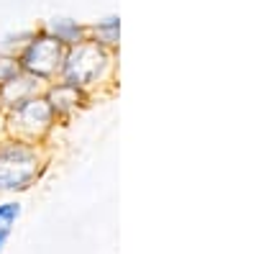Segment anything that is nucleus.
<instances>
[{
    "label": "nucleus",
    "instance_id": "f257e3e1",
    "mask_svg": "<svg viewBox=\"0 0 256 254\" xmlns=\"http://www.w3.org/2000/svg\"><path fill=\"white\" fill-rule=\"evenodd\" d=\"M113 57L116 52L113 49H105L100 47L98 41L88 39L82 44L67 49L64 54V65H62V72L56 80L62 82H70L74 88L90 93L92 88H98L100 82H105L113 72Z\"/></svg>",
    "mask_w": 256,
    "mask_h": 254
},
{
    "label": "nucleus",
    "instance_id": "f03ea898",
    "mask_svg": "<svg viewBox=\"0 0 256 254\" xmlns=\"http://www.w3.org/2000/svg\"><path fill=\"white\" fill-rule=\"evenodd\" d=\"M46 157L41 154V144H26L16 139H0V193H20L28 190L41 169Z\"/></svg>",
    "mask_w": 256,
    "mask_h": 254
},
{
    "label": "nucleus",
    "instance_id": "7ed1b4c3",
    "mask_svg": "<svg viewBox=\"0 0 256 254\" xmlns=\"http://www.w3.org/2000/svg\"><path fill=\"white\" fill-rule=\"evenodd\" d=\"M56 126V116L44 95H36L16 108L3 111V129L8 139L26 144H44L52 129Z\"/></svg>",
    "mask_w": 256,
    "mask_h": 254
},
{
    "label": "nucleus",
    "instance_id": "20e7f679",
    "mask_svg": "<svg viewBox=\"0 0 256 254\" xmlns=\"http://www.w3.org/2000/svg\"><path fill=\"white\" fill-rule=\"evenodd\" d=\"M64 49L56 39H52L44 29H38L28 36V41L16 52V59L24 72L44 80V82H54L62 72L64 65Z\"/></svg>",
    "mask_w": 256,
    "mask_h": 254
},
{
    "label": "nucleus",
    "instance_id": "39448f33",
    "mask_svg": "<svg viewBox=\"0 0 256 254\" xmlns=\"http://www.w3.org/2000/svg\"><path fill=\"white\" fill-rule=\"evenodd\" d=\"M46 85L49 82H44V80H38V77L20 70L18 75H13L10 80H6L3 85H0V105H3V111L16 108V105L26 103L36 95H44Z\"/></svg>",
    "mask_w": 256,
    "mask_h": 254
},
{
    "label": "nucleus",
    "instance_id": "423d86ee",
    "mask_svg": "<svg viewBox=\"0 0 256 254\" xmlns=\"http://www.w3.org/2000/svg\"><path fill=\"white\" fill-rule=\"evenodd\" d=\"M44 98H46V103L52 105L56 121L74 116L82 105L88 103V93L80 90V88H74V85H70V82H62V80H54V82L46 85Z\"/></svg>",
    "mask_w": 256,
    "mask_h": 254
},
{
    "label": "nucleus",
    "instance_id": "0eeeda50",
    "mask_svg": "<svg viewBox=\"0 0 256 254\" xmlns=\"http://www.w3.org/2000/svg\"><path fill=\"white\" fill-rule=\"evenodd\" d=\"M52 39H56L64 49H72L82 41L90 39V26L80 24V21H72V18H52L49 24L41 26Z\"/></svg>",
    "mask_w": 256,
    "mask_h": 254
},
{
    "label": "nucleus",
    "instance_id": "6e6552de",
    "mask_svg": "<svg viewBox=\"0 0 256 254\" xmlns=\"http://www.w3.org/2000/svg\"><path fill=\"white\" fill-rule=\"evenodd\" d=\"M118 36H120V18L118 16H110L105 21H98L95 26H90V39L98 41L100 47L105 49H113L118 47Z\"/></svg>",
    "mask_w": 256,
    "mask_h": 254
},
{
    "label": "nucleus",
    "instance_id": "1a4fd4ad",
    "mask_svg": "<svg viewBox=\"0 0 256 254\" xmlns=\"http://www.w3.org/2000/svg\"><path fill=\"white\" fill-rule=\"evenodd\" d=\"M18 72H20V65H18L16 54H10V52L0 54V85H3L6 80H10L13 75H18Z\"/></svg>",
    "mask_w": 256,
    "mask_h": 254
},
{
    "label": "nucleus",
    "instance_id": "9d476101",
    "mask_svg": "<svg viewBox=\"0 0 256 254\" xmlns=\"http://www.w3.org/2000/svg\"><path fill=\"white\" fill-rule=\"evenodd\" d=\"M20 216V203H0V228H10L13 221Z\"/></svg>",
    "mask_w": 256,
    "mask_h": 254
},
{
    "label": "nucleus",
    "instance_id": "9b49d317",
    "mask_svg": "<svg viewBox=\"0 0 256 254\" xmlns=\"http://www.w3.org/2000/svg\"><path fill=\"white\" fill-rule=\"evenodd\" d=\"M8 234H10V228H0V249H3V244H6Z\"/></svg>",
    "mask_w": 256,
    "mask_h": 254
},
{
    "label": "nucleus",
    "instance_id": "f8f14e48",
    "mask_svg": "<svg viewBox=\"0 0 256 254\" xmlns=\"http://www.w3.org/2000/svg\"><path fill=\"white\" fill-rule=\"evenodd\" d=\"M0 116H3V105H0Z\"/></svg>",
    "mask_w": 256,
    "mask_h": 254
}]
</instances>
